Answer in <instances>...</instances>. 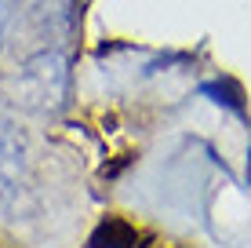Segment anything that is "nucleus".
Here are the masks:
<instances>
[{"label":"nucleus","instance_id":"obj_1","mask_svg":"<svg viewBox=\"0 0 251 248\" xmlns=\"http://www.w3.org/2000/svg\"><path fill=\"white\" fill-rule=\"evenodd\" d=\"M0 91L11 106L25 113H55L69 99V58L62 51H37L0 81Z\"/></svg>","mask_w":251,"mask_h":248},{"label":"nucleus","instance_id":"obj_6","mask_svg":"<svg viewBox=\"0 0 251 248\" xmlns=\"http://www.w3.org/2000/svg\"><path fill=\"white\" fill-rule=\"evenodd\" d=\"M248 183H251V161H248Z\"/></svg>","mask_w":251,"mask_h":248},{"label":"nucleus","instance_id":"obj_4","mask_svg":"<svg viewBox=\"0 0 251 248\" xmlns=\"http://www.w3.org/2000/svg\"><path fill=\"white\" fill-rule=\"evenodd\" d=\"M138 230L124 219H106L91 237V248H138Z\"/></svg>","mask_w":251,"mask_h":248},{"label":"nucleus","instance_id":"obj_2","mask_svg":"<svg viewBox=\"0 0 251 248\" xmlns=\"http://www.w3.org/2000/svg\"><path fill=\"white\" fill-rule=\"evenodd\" d=\"M25 175V139L15 124L0 121V204L19 190Z\"/></svg>","mask_w":251,"mask_h":248},{"label":"nucleus","instance_id":"obj_5","mask_svg":"<svg viewBox=\"0 0 251 248\" xmlns=\"http://www.w3.org/2000/svg\"><path fill=\"white\" fill-rule=\"evenodd\" d=\"M15 15H19V0H0V51L7 44V33L15 26Z\"/></svg>","mask_w":251,"mask_h":248},{"label":"nucleus","instance_id":"obj_3","mask_svg":"<svg viewBox=\"0 0 251 248\" xmlns=\"http://www.w3.org/2000/svg\"><path fill=\"white\" fill-rule=\"evenodd\" d=\"M76 0H40V11H37V26L48 33H55V37H66L69 29H73L76 15H73Z\"/></svg>","mask_w":251,"mask_h":248}]
</instances>
